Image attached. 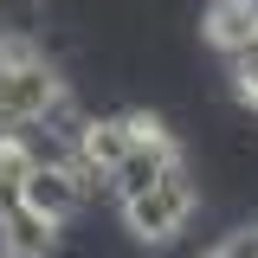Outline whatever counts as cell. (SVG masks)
<instances>
[{
  "label": "cell",
  "instance_id": "1",
  "mask_svg": "<svg viewBox=\"0 0 258 258\" xmlns=\"http://www.w3.org/2000/svg\"><path fill=\"white\" fill-rule=\"evenodd\" d=\"M58 103H64L58 71L39 58L26 39H0V129L39 123V116L58 110Z\"/></svg>",
  "mask_w": 258,
  "mask_h": 258
},
{
  "label": "cell",
  "instance_id": "2",
  "mask_svg": "<svg viewBox=\"0 0 258 258\" xmlns=\"http://www.w3.org/2000/svg\"><path fill=\"white\" fill-rule=\"evenodd\" d=\"M194 220V181H187V161H168L149 187H136L123 200V226L142 239V245H168L181 226Z\"/></svg>",
  "mask_w": 258,
  "mask_h": 258
},
{
  "label": "cell",
  "instance_id": "3",
  "mask_svg": "<svg viewBox=\"0 0 258 258\" xmlns=\"http://www.w3.org/2000/svg\"><path fill=\"white\" fill-rule=\"evenodd\" d=\"M168 161H181L174 136H168L155 116H129V149H123V161L110 168V187H116V200H129L136 187H149Z\"/></svg>",
  "mask_w": 258,
  "mask_h": 258
},
{
  "label": "cell",
  "instance_id": "4",
  "mask_svg": "<svg viewBox=\"0 0 258 258\" xmlns=\"http://www.w3.org/2000/svg\"><path fill=\"white\" fill-rule=\"evenodd\" d=\"M84 187H91V181H84V168H78V161H32L26 194H20V200H26V207H39L45 220H58V226H64L71 213H78Z\"/></svg>",
  "mask_w": 258,
  "mask_h": 258
},
{
  "label": "cell",
  "instance_id": "5",
  "mask_svg": "<svg viewBox=\"0 0 258 258\" xmlns=\"http://www.w3.org/2000/svg\"><path fill=\"white\" fill-rule=\"evenodd\" d=\"M52 245H58V220H45L39 207L13 200L0 213V258H52Z\"/></svg>",
  "mask_w": 258,
  "mask_h": 258
},
{
  "label": "cell",
  "instance_id": "6",
  "mask_svg": "<svg viewBox=\"0 0 258 258\" xmlns=\"http://www.w3.org/2000/svg\"><path fill=\"white\" fill-rule=\"evenodd\" d=\"M123 149H129V116H97V123L78 129L71 161L84 168V181H110V168L123 161Z\"/></svg>",
  "mask_w": 258,
  "mask_h": 258
},
{
  "label": "cell",
  "instance_id": "7",
  "mask_svg": "<svg viewBox=\"0 0 258 258\" xmlns=\"http://www.w3.org/2000/svg\"><path fill=\"white\" fill-rule=\"evenodd\" d=\"M200 32H207V45L226 52V58H232V52H245V45L258 39V0H213Z\"/></svg>",
  "mask_w": 258,
  "mask_h": 258
},
{
  "label": "cell",
  "instance_id": "8",
  "mask_svg": "<svg viewBox=\"0 0 258 258\" xmlns=\"http://www.w3.org/2000/svg\"><path fill=\"white\" fill-rule=\"evenodd\" d=\"M32 161H39V155H32V142H26V136H0V213H7V207L26 194Z\"/></svg>",
  "mask_w": 258,
  "mask_h": 258
},
{
  "label": "cell",
  "instance_id": "9",
  "mask_svg": "<svg viewBox=\"0 0 258 258\" xmlns=\"http://www.w3.org/2000/svg\"><path fill=\"white\" fill-rule=\"evenodd\" d=\"M232 91H239V103L258 110V39L245 45V52H232Z\"/></svg>",
  "mask_w": 258,
  "mask_h": 258
},
{
  "label": "cell",
  "instance_id": "10",
  "mask_svg": "<svg viewBox=\"0 0 258 258\" xmlns=\"http://www.w3.org/2000/svg\"><path fill=\"white\" fill-rule=\"evenodd\" d=\"M207 258H258V226H252V232H232V239H226V245H213Z\"/></svg>",
  "mask_w": 258,
  "mask_h": 258
}]
</instances>
